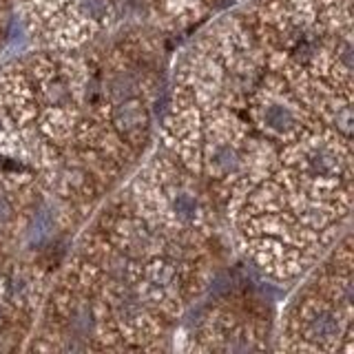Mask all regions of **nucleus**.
Instances as JSON below:
<instances>
[{"label":"nucleus","mask_w":354,"mask_h":354,"mask_svg":"<svg viewBox=\"0 0 354 354\" xmlns=\"http://www.w3.org/2000/svg\"><path fill=\"white\" fill-rule=\"evenodd\" d=\"M138 66H120L111 73L104 93L109 95L111 104H120L124 100H133L142 93V77Z\"/></svg>","instance_id":"1"},{"label":"nucleus","mask_w":354,"mask_h":354,"mask_svg":"<svg viewBox=\"0 0 354 354\" xmlns=\"http://www.w3.org/2000/svg\"><path fill=\"white\" fill-rule=\"evenodd\" d=\"M339 332H341V324H339V315L335 310L319 306L306 315V339L317 341V343H326L332 339H339Z\"/></svg>","instance_id":"2"},{"label":"nucleus","mask_w":354,"mask_h":354,"mask_svg":"<svg viewBox=\"0 0 354 354\" xmlns=\"http://www.w3.org/2000/svg\"><path fill=\"white\" fill-rule=\"evenodd\" d=\"M261 124L263 129H268L274 136H290L299 129V113L286 102L272 100V102L261 106Z\"/></svg>","instance_id":"3"},{"label":"nucleus","mask_w":354,"mask_h":354,"mask_svg":"<svg viewBox=\"0 0 354 354\" xmlns=\"http://www.w3.org/2000/svg\"><path fill=\"white\" fill-rule=\"evenodd\" d=\"M115 113H113V124L118 127V131H122L124 136L133 138V136H142L149 127V113L147 106H144L138 97L133 100H124V102L113 104Z\"/></svg>","instance_id":"4"},{"label":"nucleus","mask_w":354,"mask_h":354,"mask_svg":"<svg viewBox=\"0 0 354 354\" xmlns=\"http://www.w3.org/2000/svg\"><path fill=\"white\" fill-rule=\"evenodd\" d=\"M18 204L7 191H0V230L5 232V228L14 226L18 221Z\"/></svg>","instance_id":"5"}]
</instances>
